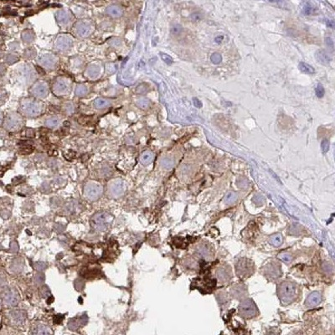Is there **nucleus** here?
<instances>
[{
    "instance_id": "obj_1",
    "label": "nucleus",
    "mask_w": 335,
    "mask_h": 335,
    "mask_svg": "<svg viewBox=\"0 0 335 335\" xmlns=\"http://www.w3.org/2000/svg\"><path fill=\"white\" fill-rule=\"evenodd\" d=\"M296 286L291 282H284L278 286V296L284 303H290L295 298Z\"/></svg>"
},
{
    "instance_id": "obj_2",
    "label": "nucleus",
    "mask_w": 335,
    "mask_h": 335,
    "mask_svg": "<svg viewBox=\"0 0 335 335\" xmlns=\"http://www.w3.org/2000/svg\"><path fill=\"white\" fill-rule=\"evenodd\" d=\"M112 217L106 212H100L94 215L91 220V224L94 229L99 231H103L107 230L110 223L111 222Z\"/></svg>"
},
{
    "instance_id": "obj_3",
    "label": "nucleus",
    "mask_w": 335,
    "mask_h": 335,
    "mask_svg": "<svg viewBox=\"0 0 335 335\" xmlns=\"http://www.w3.org/2000/svg\"><path fill=\"white\" fill-rule=\"evenodd\" d=\"M258 311L256 306L251 299L243 301L239 306V313L245 318H251L257 314Z\"/></svg>"
},
{
    "instance_id": "obj_4",
    "label": "nucleus",
    "mask_w": 335,
    "mask_h": 335,
    "mask_svg": "<svg viewBox=\"0 0 335 335\" xmlns=\"http://www.w3.org/2000/svg\"><path fill=\"white\" fill-rule=\"evenodd\" d=\"M125 191H126V184L122 179L120 178L114 179L109 184L108 192L111 197L115 199L121 197L124 195Z\"/></svg>"
},
{
    "instance_id": "obj_5",
    "label": "nucleus",
    "mask_w": 335,
    "mask_h": 335,
    "mask_svg": "<svg viewBox=\"0 0 335 335\" xmlns=\"http://www.w3.org/2000/svg\"><path fill=\"white\" fill-rule=\"evenodd\" d=\"M254 266L253 263L246 258L240 259L236 265V272L240 277H247L253 273Z\"/></svg>"
},
{
    "instance_id": "obj_6",
    "label": "nucleus",
    "mask_w": 335,
    "mask_h": 335,
    "mask_svg": "<svg viewBox=\"0 0 335 335\" xmlns=\"http://www.w3.org/2000/svg\"><path fill=\"white\" fill-rule=\"evenodd\" d=\"M103 188L101 185L94 184V183H89L86 186L84 189V193L86 197L89 199L90 200H96L102 194Z\"/></svg>"
},
{
    "instance_id": "obj_7",
    "label": "nucleus",
    "mask_w": 335,
    "mask_h": 335,
    "mask_svg": "<svg viewBox=\"0 0 335 335\" xmlns=\"http://www.w3.org/2000/svg\"><path fill=\"white\" fill-rule=\"evenodd\" d=\"M265 272L267 277L270 279H276L282 275V271L280 269L279 265L274 263L268 264L265 268Z\"/></svg>"
},
{
    "instance_id": "obj_8",
    "label": "nucleus",
    "mask_w": 335,
    "mask_h": 335,
    "mask_svg": "<svg viewBox=\"0 0 335 335\" xmlns=\"http://www.w3.org/2000/svg\"><path fill=\"white\" fill-rule=\"evenodd\" d=\"M23 109L24 112L29 116H36L40 113V107L35 101H26L24 105H23Z\"/></svg>"
},
{
    "instance_id": "obj_9",
    "label": "nucleus",
    "mask_w": 335,
    "mask_h": 335,
    "mask_svg": "<svg viewBox=\"0 0 335 335\" xmlns=\"http://www.w3.org/2000/svg\"><path fill=\"white\" fill-rule=\"evenodd\" d=\"M88 322V317L86 314H83L79 317H75L73 319H70L68 323V328L70 330H76L81 325L86 324Z\"/></svg>"
},
{
    "instance_id": "obj_10",
    "label": "nucleus",
    "mask_w": 335,
    "mask_h": 335,
    "mask_svg": "<svg viewBox=\"0 0 335 335\" xmlns=\"http://www.w3.org/2000/svg\"><path fill=\"white\" fill-rule=\"evenodd\" d=\"M321 302V295L317 292H312L306 299V305L309 307H313L317 306Z\"/></svg>"
},
{
    "instance_id": "obj_11",
    "label": "nucleus",
    "mask_w": 335,
    "mask_h": 335,
    "mask_svg": "<svg viewBox=\"0 0 335 335\" xmlns=\"http://www.w3.org/2000/svg\"><path fill=\"white\" fill-rule=\"evenodd\" d=\"M315 57L316 59H317V60L319 62V63H321V64H323V65H324V66H328L329 63H330V61H331V57H330V55L326 52L325 50H324V49H322V50H317V52H316L315 54Z\"/></svg>"
},
{
    "instance_id": "obj_12",
    "label": "nucleus",
    "mask_w": 335,
    "mask_h": 335,
    "mask_svg": "<svg viewBox=\"0 0 335 335\" xmlns=\"http://www.w3.org/2000/svg\"><path fill=\"white\" fill-rule=\"evenodd\" d=\"M231 294L233 295L234 297H236L237 299L239 298H241L243 297H245L247 294V289H246V286L242 284H237L236 286H234L231 289Z\"/></svg>"
},
{
    "instance_id": "obj_13",
    "label": "nucleus",
    "mask_w": 335,
    "mask_h": 335,
    "mask_svg": "<svg viewBox=\"0 0 335 335\" xmlns=\"http://www.w3.org/2000/svg\"><path fill=\"white\" fill-rule=\"evenodd\" d=\"M3 300L8 305L15 306L18 303L19 298H18L17 293H15L13 291H9L8 292L5 293V295L3 297Z\"/></svg>"
},
{
    "instance_id": "obj_14",
    "label": "nucleus",
    "mask_w": 335,
    "mask_h": 335,
    "mask_svg": "<svg viewBox=\"0 0 335 335\" xmlns=\"http://www.w3.org/2000/svg\"><path fill=\"white\" fill-rule=\"evenodd\" d=\"M71 40L68 37H60L56 41V46L60 50H66L71 46Z\"/></svg>"
},
{
    "instance_id": "obj_15",
    "label": "nucleus",
    "mask_w": 335,
    "mask_h": 335,
    "mask_svg": "<svg viewBox=\"0 0 335 335\" xmlns=\"http://www.w3.org/2000/svg\"><path fill=\"white\" fill-rule=\"evenodd\" d=\"M33 93L37 97H44L48 93V89L45 85H37L33 88Z\"/></svg>"
},
{
    "instance_id": "obj_16",
    "label": "nucleus",
    "mask_w": 335,
    "mask_h": 335,
    "mask_svg": "<svg viewBox=\"0 0 335 335\" xmlns=\"http://www.w3.org/2000/svg\"><path fill=\"white\" fill-rule=\"evenodd\" d=\"M107 14H108L109 16H111V17L118 18L120 16H122V10L121 8H119L118 6L112 5V6H110V7H108L107 9Z\"/></svg>"
},
{
    "instance_id": "obj_17",
    "label": "nucleus",
    "mask_w": 335,
    "mask_h": 335,
    "mask_svg": "<svg viewBox=\"0 0 335 335\" xmlns=\"http://www.w3.org/2000/svg\"><path fill=\"white\" fill-rule=\"evenodd\" d=\"M153 158H154V156H153V153H151V152H149V151H146V152H144V153L141 155L140 161H141V163H142L143 165H148V164H150V163L153 162Z\"/></svg>"
},
{
    "instance_id": "obj_18",
    "label": "nucleus",
    "mask_w": 335,
    "mask_h": 335,
    "mask_svg": "<svg viewBox=\"0 0 335 335\" xmlns=\"http://www.w3.org/2000/svg\"><path fill=\"white\" fill-rule=\"evenodd\" d=\"M298 69L300 70L302 72L306 73V74H313L315 72L314 68L312 66L307 64L305 62H300L298 65Z\"/></svg>"
},
{
    "instance_id": "obj_19",
    "label": "nucleus",
    "mask_w": 335,
    "mask_h": 335,
    "mask_svg": "<svg viewBox=\"0 0 335 335\" xmlns=\"http://www.w3.org/2000/svg\"><path fill=\"white\" fill-rule=\"evenodd\" d=\"M11 315H12L13 319L14 320V322L17 324H22L25 319L24 313L21 311H14L11 313Z\"/></svg>"
},
{
    "instance_id": "obj_20",
    "label": "nucleus",
    "mask_w": 335,
    "mask_h": 335,
    "mask_svg": "<svg viewBox=\"0 0 335 335\" xmlns=\"http://www.w3.org/2000/svg\"><path fill=\"white\" fill-rule=\"evenodd\" d=\"M282 241H283L282 237L279 234L272 236L270 237V240H269L270 244L272 245L273 247H280L282 244Z\"/></svg>"
},
{
    "instance_id": "obj_21",
    "label": "nucleus",
    "mask_w": 335,
    "mask_h": 335,
    "mask_svg": "<svg viewBox=\"0 0 335 335\" xmlns=\"http://www.w3.org/2000/svg\"><path fill=\"white\" fill-rule=\"evenodd\" d=\"M33 334H51L52 331L46 326L38 325L37 328H34Z\"/></svg>"
},
{
    "instance_id": "obj_22",
    "label": "nucleus",
    "mask_w": 335,
    "mask_h": 335,
    "mask_svg": "<svg viewBox=\"0 0 335 335\" xmlns=\"http://www.w3.org/2000/svg\"><path fill=\"white\" fill-rule=\"evenodd\" d=\"M198 252L202 256L208 257L212 256V249L209 248L206 245H202L198 248Z\"/></svg>"
},
{
    "instance_id": "obj_23",
    "label": "nucleus",
    "mask_w": 335,
    "mask_h": 335,
    "mask_svg": "<svg viewBox=\"0 0 335 335\" xmlns=\"http://www.w3.org/2000/svg\"><path fill=\"white\" fill-rule=\"evenodd\" d=\"M40 62H41L43 65H45V66L50 67V66H52L55 65V59L54 57H52L51 55H45V56H43V57L40 59Z\"/></svg>"
},
{
    "instance_id": "obj_24",
    "label": "nucleus",
    "mask_w": 335,
    "mask_h": 335,
    "mask_svg": "<svg viewBox=\"0 0 335 335\" xmlns=\"http://www.w3.org/2000/svg\"><path fill=\"white\" fill-rule=\"evenodd\" d=\"M67 89V85L65 81L63 80H59L57 81L55 86H54V91L57 93H61V92H65V91H66Z\"/></svg>"
},
{
    "instance_id": "obj_25",
    "label": "nucleus",
    "mask_w": 335,
    "mask_h": 335,
    "mask_svg": "<svg viewBox=\"0 0 335 335\" xmlns=\"http://www.w3.org/2000/svg\"><path fill=\"white\" fill-rule=\"evenodd\" d=\"M228 271H229V269H227V267L226 268H220L218 270L217 275H218L220 281H226L227 279H229V276H230V273L228 272Z\"/></svg>"
},
{
    "instance_id": "obj_26",
    "label": "nucleus",
    "mask_w": 335,
    "mask_h": 335,
    "mask_svg": "<svg viewBox=\"0 0 335 335\" xmlns=\"http://www.w3.org/2000/svg\"><path fill=\"white\" fill-rule=\"evenodd\" d=\"M108 104H109L108 101L103 98H97V100H95V101H94L95 107L98 109L104 108V107H106Z\"/></svg>"
},
{
    "instance_id": "obj_27",
    "label": "nucleus",
    "mask_w": 335,
    "mask_h": 335,
    "mask_svg": "<svg viewBox=\"0 0 335 335\" xmlns=\"http://www.w3.org/2000/svg\"><path fill=\"white\" fill-rule=\"evenodd\" d=\"M77 32L79 33V34L80 36H87L89 34H90V28H89L87 25H85V24H80L77 27Z\"/></svg>"
},
{
    "instance_id": "obj_28",
    "label": "nucleus",
    "mask_w": 335,
    "mask_h": 335,
    "mask_svg": "<svg viewBox=\"0 0 335 335\" xmlns=\"http://www.w3.org/2000/svg\"><path fill=\"white\" fill-rule=\"evenodd\" d=\"M237 199V195L234 192H230L227 194V195L226 196V204L227 205H231L233 204L236 200Z\"/></svg>"
},
{
    "instance_id": "obj_29",
    "label": "nucleus",
    "mask_w": 335,
    "mask_h": 335,
    "mask_svg": "<svg viewBox=\"0 0 335 335\" xmlns=\"http://www.w3.org/2000/svg\"><path fill=\"white\" fill-rule=\"evenodd\" d=\"M161 165H162V167L166 168V169H169L174 166V161H173V159L169 158H163L161 161Z\"/></svg>"
},
{
    "instance_id": "obj_30",
    "label": "nucleus",
    "mask_w": 335,
    "mask_h": 335,
    "mask_svg": "<svg viewBox=\"0 0 335 335\" xmlns=\"http://www.w3.org/2000/svg\"><path fill=\"white\" fill-rule=\"evenodd\" d=\"M18 125V120L16 119V118H8L7 121H6V127L9 129H12L14 128H16Z\"/></svg>"
},
{
    "instance_id": "obj_31",
    "label": "nucleus",
    "mask_w": 335,
    "mask_h": 335,
    "mask_svg": "<svg viewBox=\"0 0 335 335\" xmlns=\"http://www.w3.org/2000/svg\"><path fill=\"white\" fill-rule=\"evenodd\" d=\"M86 93H87V88L83 85H80L76 89V94L78 97H84L85 95H86Z\"/></svg>"
},
{
    "instance_id": "obj_32",
    "label": "nucleus",
    "mask_w": 335,
    "mask_h": 335,
    "mask_svg": "<svg viewBox=\"0 0 335 335\" xmlns=\"http://www.w3.org/2000/svg\"><path fill=\"white\" fill-rule=\"evenodd\" d=\"M22 37H23V40L24 42H27V43H30L31 41H33L34 40V35H33V33L30 31V30H27L25 32L23 33L22 34Z\"/></svg>"
},
{
    "instance_id": "obj_33",
    "label": "nucleus",
    "mask_w": 335,
    "mask_h": 335,
    "mask_svg": "<svg viewBox=\"0 0 335 335\" xmlns=\"http://www.w3.org/2000/svg\"><path fill=\"white\" fill-rule=\"evenodd\" d=\"M88 74L91 77H97L99 74V69L96 66H91L88 68Z\"/></svg>"
},
{
    "instance_id": "obj_34",
    "label": "nucleus",
    "mask_w": 335,
    "mask_h": 335,
    "mask_svg": "<svg viewBox=\"0 0 335 335\" xmlns=\"http://www.w3.org/2000/svg\"><path fill=\"white\" fill-rule=\"evenodd\" d=\"M59 124V120L55 118H49L45 121V125L49 128H55Z\"/></svg>"
},
{
    "instance_id": "obj_35",
    "label": "nucleus",
    "mask_w": 335,
    "mask_h": 335,
    "mask_svg": "<svg viewBox=\"0 0 335 335\" xmlns=\"http://www.w3.org/2000/svg\"><path fill=\"white\" fill-rule=\"evenodd\" d=\"M210 59H211V62H212L213 64H215V65H219V64L222 61V56H221L219 53H214V54L211 55Z\"/></svg>"
},
{
    "instance_id": "obj_36",
    "label": "nucleus",
    "mask_w": 335,
    "mask_h": 335,
    "mask_svg": "<svg viewBox=\"0 0 335 335\" xmlns=\"http://www.w3.org/2000/svg\"><path fill=\"white\" fill-rule=\"evenodd\" d=\"M182 30H183V28L180 24H174L171 28V34L173 35H178L181 34Z\"/></svg>"
},
{
    "instance_id": "obj_37",
    "label": "nucleus",
    "mask_w": 335,
    "mask_h": 335,
    "mask_svg": "<svg viewBox=\"0 0 335 335\" xmlns=\"http://www.w3.org/2000/svg\"><path fill=\"white\" fill-rule=\"evenodd\" d=\"M325 90L321 84H318L316 87V95L318 98H322L324 96Z\"/></svg>"
},
{
    "instance_id": "obj_38",
    "label": "nucleus",
    "mask_w": 335,
    "mask_h": 335,
    "mask_svg": "<svg viewBox=\"0 0 335 335\" xmlns=\"http://www.w3.org/2000/svg\"><path fill=\"white\" fill-rule=\"evenodd\" d=\"M45 276H44V274L43 273H37L36 275H35V276H34V282H35V283H36V285H39V286H40V285H42L43 283H44V282H45Z\"/></svg>"
},
{
    "instance_id": "obj_39",
    "label": "nucleus",
    "mask_w": 335,
    "mask_h": 335,
    "mask_svg": "<svg viewBox=\"0 0 335 335\" xmlns=\"http://www.w3.org/2000/svg\"><path fill=\"white\" fill-rule=\"evenodd\" d=\"M159 55H160V56H161L162 59H163L167 65H172V64H173L174 59H173V58H172L170 55H168L167 54H164V53H160Z\"/></svg>"
},
{
    "instance_id": "obj_40",
    "label": "nucleus",
    "mask_w": 335,
    "mask_h": 335,
    "mask_svg": "<svg viewBox=\"0 0 335 335\" xmlns=\"http://www.w3.org/2000/svg\"><path fill=\"white\" fill-rule=\"evenodd\" d=\"M278 257L285 263H290L292 261V256L288 253H282L278 256Z\"/></svg>"
},
{
    "instance_id": "obj_41",
    "label": "nucleus",
    "mask_w": 335,
    "mask_h": 335,
    "mask_svg": "<svg viewBox=\"0 0 335 335\" xmlns=\"http://www.w3.org/2000/svg\"><path fill=\"white\" fill-rule=\"evenodd\" d=\"M47 267V265L45 263V262H42V261H38L34 264V268L39 271V272H42L44 270H45Z\"/></svg>"
},
{
    "instance_id": "obj_42",
    "label": "nucleus",
    "mask_w": 335,
    "mask_h": 335,
    "mask_svg": "<svg viewBox=\"0 0 335 335\" xmlns=\"http://www.w3.org/2000/svg\"><path fill=\"white\" fill-rule=\"evenodd\" d=\"M138 106L141 108H147L149 106V101L147 99H140L138 101Z\"/></svg>"
},
{
    "instance_id": "obj_43",
    "label": "nucleus",
    "mask_w": 335,
    "mask_h": 335,
    "mask_svg": "<svg viewBox=\"0 0 335 335\" xmlns=\"http://www.w3.org/2000/svg\"><path fill=\"white\" fill-rule=\"evenodd\" d=\"M84 286H85V282L82 280H80V279L76 280V282H75V287L76 288V290L81 291V290H83Z\"/></svg>"
},
{
    "instance_id": "obj_44",
    "label": "nucleus",
    "mask_w": 335,
    "mask_h": 335,
    "mask_svg": "<svg viewBox=\"0 0 335 335\" xmlns=\"http://www.w3.org/2000/svg\"><path fill=\"white\" fill-rule=\"evenodd\" d=\"M321 148L324 153H327L329 149V142L327 139H324L321 143Z\"/></svg>"
},
{
    "instance_id": "obj_45",
    "label": "nucleus",
    "mask_w": 335,
    "mask_h": 335,
    "mask_svg": "<svg viewBox=\"0 0 335 335\" xmlns=\"http://www.w3.org/2000/svg\"><path fill=\"white\" fill-rule=\"evenodd\" d=\"M253 201L256 205H261V204H263L264 198L262 197L261 195H256V196L253 198Z\"/></svg>"
},
{
    "instance_id": "obj_46",
    "label": "nucleus",
    "mask_w": 335,
    "mask_h": 335,
    "mask_svg": "<svg viewBox=\"0 0 335 335\" xmlns=\"http://www.w3.org/2000/svg\"><path fill=\"white\" fill-rule=\"evenodd\" d=\"M35 55H36V52H35L34 49H28L26 50V52H25V56L27 58H29V59L34 58L35 56Z\"/></svg>"
},
{
    "instance_id": "obj_47",
    "label": "nucleus",
    "mask_w": 335,
    "mask_h": 335,
    "mask_svg": "<svg viewBox=\"0 0 335 335\" xmlns=\"http://www.w3.org/2000/svg\"><path fill=\"white\" fill-rule=\"evenodd\" d=\"M237 184H238V187H240V188H247L248 187V181L247 179L240 180V181H238Z\"/></svg>"
},
{
    "instance_id": "obj_48",
    "label": "nucleus",
    "mask_w": 335,
    "mask_h": 335,
    "mask_svg": "<svg viewBox=\"0 0 335 335\" xmlns=\"http://www.w3.org/2000/svg\"><path fill=\"white\" fill-rule=\"evenodd\" d=\"M312 11H313V8H312V6L310 5V4H306L305 7H304V9H303V13L305 14L306 15H308V14H311V13H312Z\"/></svg>"
},
{
    "instance_id": "obj_49",
    "label": "nucleus",
    "mask_w": 335,
    "mask_h": 335,
    "mask_svg": "<svg viewBox=\"0 0 335 335\" xmlns=\"http://www.w3.org/2000/svg\"><path fill=\"white\" fill-rule=\"evenodd\" d=\"M193 102H194L195 107H197V108H200V107H202V102H201V101H200L199 98L195 97V98L193 99Z\"/></svg>"
},
{
    "instance_id": "obj_50",
    "label": "nucleus",
    "mask_w": 335,
    "mask_h": 335,
    "mask_svg": "<svg viewBox=\"0 0 335 335\" xmlns=\"http://www.w3.org/2000/svg\"><path fill=\"white\" fill-rule=\"evenodd\" d=\"M80 119H83V120H84V122H80V124H82V125H87V124H89V123L91 122L92 117H83V118H80Z\"/></svg>"
},
{
    "instance_id": "obj_51",
    "label": "nucleus",
    "mask_w": 335,
    "mask_h": 335,
    "mask_svg": "<svg viewBox=\"0 0 335 335\" xmlns=\"http://www.w3.org/2000/svg\"><path fill=\"white\" fill-rule=\"evenodd\" d=\"M63 318H64V316L61 315V314H57V315L55 316L54 321H55V324H60V323L62 322Z\"/></svg>"
},
{
    "instance_id": "obj_52",
    "label": "nucleus",
    "mask_w": 335,
    "mask_h": 335,
    "mask_svg": "<svg viewBox=\"0 0 335 335\" xmlns=\"http://www.w3.org/2000/svg\"><path fill=\"white\" fill-rule=\"evenodd\" d=\"M63 15L61 16V17H59L58 18V20H59V23H61V24H66L67 23V21H68V18H67V16L66 15V14H62Z\"/></svg>"
},
{
    "instance_id": "obj_53",
    "label": "nucleus",
    "mask_w": 335,
    "mask_h": 335,
    "mask_svg": "<svg viewBox=\"0 0 335 335\" xmlns=\"http://www.w3.org/2000/svg\"><path fill=\"white\" fill-rule=\"evenodd\" d=\"M17 60H18L17 57L14 56V55H9L8 58H7V62L9 63V64H13V63L16 62Z\"/></svg>"
},
{
    "instance_id": "obj_54",
    "label": "nucleus",
    "mask_w": 335,
    "mask_h": 335,
    "mask_svg": "<svg viewBox=\"0 0 335 335\" xmlns=\"http://www.w3.org/2000/svg\"><path fill=\"white\" fill-rule=\"evenodd\" d=\"M325 42H326V44L328 45V46L334 47V42H333V40H332V39H331V38H329V37L326 38Z\"/></svg>"
},
{
    "instance_id": "obj_55",
    "label": "nucleus",
    "mask_w": 335,
    "mask_h": 335,
    "mask_svg": "<svg viewBox=\"0 0 335 335\" xmlns=\"http://www.w3.org/2000/svg\"><path fill=\"white\" fill-rule=\"evenodd\" d=\"M223 40H224V37L221 36V35H220V36H217L216 38L215 39V41L216 42L217 44H220V43L223 41Z\"/></svg>"
},
{
    "instance_id": "obj_56",
    "label": "nucleus",
    "mask_w": 335,
    "mask_h": 335,
    "mask_svg": "<svg viewBox=\"0 0 335 335\" xmlns=\"http://www.w3.org/2000/svg\"><path fill=\"white\" fill-rule=\"evenodd\" d=\"M191 17H192V20H195V21L201 20V16H200V15H199V14H193Z\"/></svg>"
},
{
    "instance_id": "obj_57",
    "label": "nucleus",
    "mask_w": 335,
    "mask_h": 335,
    "mask_svg": "<svg viewBox=\"0 0 335 335\" xmlns=\"http://www.w3.org/2000/svg\"><path fill=\"white\" fill-rule=\"evenodd\" d=\"M27 136H28L29 138H33V137L34 136L33 130H30V129H29V130H28V132H27Z\"/></svg>"
},
{
    "instance_id": "obj_58",
    "label": "nucleus",
    "mask_w": 335,
    "mask_h": 335,
    "mask_svg": "<svg viewBox=\"0 0 335 335\" xmlns=\"http://www.w3.org/2000/svg\"><path fill=\"white\" fill-rule=\"evenodd\" d=\"M2 122V115H1V113H0V123Z\"/></svg>"
}]
</instances>
